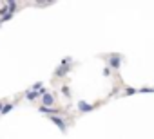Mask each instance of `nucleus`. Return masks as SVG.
I'll return each mask as SVG.
<instances>
[{
    "mask_svg": "<svg viewBox=\"0 0 154 139\" xmlns=\"http://www.w3.org/2000/svg\"><path fill=\"white\" fill-rule=\"evenodd\" d=\"M122 61H123V56L122 54H111V56H107L109 69H114V71H118V69L122 67Z\"/></svg>",
    "mask_w": 154,
    "mask_h": 139,
    "instance_id": "nucleus-1",
    "label": "nucleus"
},
{
    "mask_svg": "<svg viewBox=\"0 0 154 139\" xmlns=\"http://www.w3.org/2000/svg\"><path fill=\"white\" fill-rule=\"evenodd\" d=\"M69 71H71V65H62L60 63V67L53 72V78H65L69 74Z\"/></svg>",
    "mask_w": 154,
    "mask_h": 139,
    "instance_id": "nucleus-2",
    "label": "nucleus"
},
{
    "mask_svg": "<svg viewBox=\"0 0 154 139\" xmlns=\"http://www.w3.org/2000/svg\"><path fill=\"white\" fill-rule=\"evenodd\" d=\"M76 107H78V110H80L82 114H89V112H93V110L96 108V105H91V103H87V101H84V99H80Z\"/></svg>",
    "mask_w": 154,
    "mask_h": 139,
    "instance_id": "nucleus-3",
    "label": "nucleus"
},
{
    "mask_svg": "<svg viewBox=\"0 0 154 139\" xmlns=\"http://www.w3.org/2000/svg\"><path fill=\"white\" fill-rule=\"evenodd\" d=\"M49 119H51V121H53V123H54V125H56V126H58V128H60V130L63 132V134L67 132V123H65V121H63L62 117H58V116H51Z\"/></svg>",
    "mask_w": 154,
    "mask_h": 139,
    "instance_id": "nucleus-4",
    "label": "nucleus"
},
{
    "mask_svg": "<svg viewBox=\"0 0 154 139\" xmlns=\"http://www.w3.org/2000/svg\"><path fill=\"white\" fill-rule=\"evenodd\" d=\"M54 94H51V92H47L44 98H42V107H53L54 105Z\"/></svg>",
    "mask_w": 154,
    "mask_h": 139,
    "instance_id": "nucleus-5",
    "label": "nucleus"
},
{
    "mask_svg": "<svg viewBox=\"0 0 154 139\" xmlns=\"http://www.w3.org/2000/svg\"><path fill=\"white\" fill-rule=\"evenodd\" d=\"M38 110H40L42 114H47L49 117H51V116H56V114H62V110H58V108H54V107H40Z\"/></svg>",
    "mask_w": 154,
    "mask_h": 139,
    "instance_id": "nucleus-6",
    "label": "nucleus"
},
{
    "mask_svg": "<svg viewBox=\"0 0 154 139\" xmlns=\"http://www.w3.org/2000/svg\"><path fill=\"white\" fill-rule=\"evenodd\" d=\"M42 96H40V92H35V90H27L26 92V99L27 101H35V99H40Z\"/></svg>",
    "mask_w": 154,
    "mask_h": 139,
    "instance_id": "nucleus-7",
    "label": "nucleus"
},
{
    "mask_svg": "<svg viewBox=\"0 0 154 139\" xmlns=\"http://www.w3.org/2000/svg\"><path fill=\"white\" fill-rule=\"evenodd\" d=\"M136 92H140L138 89H134V87H127L125 90H123V94L125 96H132V94H136Z\"/></svg>",
    "mask_w": 154,
    "mask_h": 139,
    "instance_id": "nucleus-8",
    "label": "nucleus"
},
{
    "mask_svg": "<svg viewBox=\"0 0 154 139\" xmlns=\"http://www.w3.org/2000/svg\"><path fill=\"white\" fill-rule=\"evenodd\" d=\"M13 107H15L13 103H8V105H4V108H2V112H0V114H2V116H4V114H8V112H11V110H13Z\"/></svg>",
    "mask_w": 154,
    "mask_h": 139,
    "instance_id": "nucleus-9",
    "label": "nucleus"
},
{
    "mask_svg": "<svg viewBox=\"0 0 154 139\" xmlns=\"http://www.w3.org/2000/svg\"><path fill=\"white\" fill-rule=\"evenodd\" d=\"M62 94H63L65 98H71V89H69L67 85H62Z\"/></svg>",
    "mask_w": 154,
    "mask_h": 139,
    "instance_id": "nucleus-10",
    "label": "nucleus"
},
{
    "mask_svg": "<svg viewBox=\"0 0 154 139\" xmlns=\"http://www.w3.org/2000/svg\"><path fill=\"white\" fill-rule=\"evenodd\" d=\"M140 92H154V87L150 89V87H143V89H140Z\"/></svg>",
    "mask_w": 154,
    "mask_h": 139,
    "instance_id": "nucleus-11",
    "label": "nucleus"
},
{
    "mask_svg": "<svg viewBox=\"0 0 154 139\" xmlns=\"http://www.w3.org/2000/svg\"><path fill=\"white\" fill-rule=\"evenodd\" d=\"M109 71H111V69H109V67H105V69H103V76H109Z\"/></svg>",
    "mask_w": 154,
    "mask_h": 139,
    "instance_id": "nucleus-12",
    "label": "nucleus"
}]
</instances>
